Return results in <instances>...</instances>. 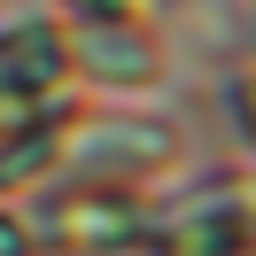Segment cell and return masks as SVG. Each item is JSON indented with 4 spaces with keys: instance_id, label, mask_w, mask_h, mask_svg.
Wrapping results in <instances>:
<instances>
[{
    "instance_id": "cell-1",
    "label": "cell",
    "mask_w": 256,
    "mask_h": 256,
    "mask_svg": "<svg viewBox=\"0 0 256 256\" xmlns=\"http://www.w3.org/2000/svg\"><path fill=\"white\" fill-rule=\"evenodd\" d=\"M0 256H24V233H16L8 218H0Z\"/></svg>"
}]
</instances>
